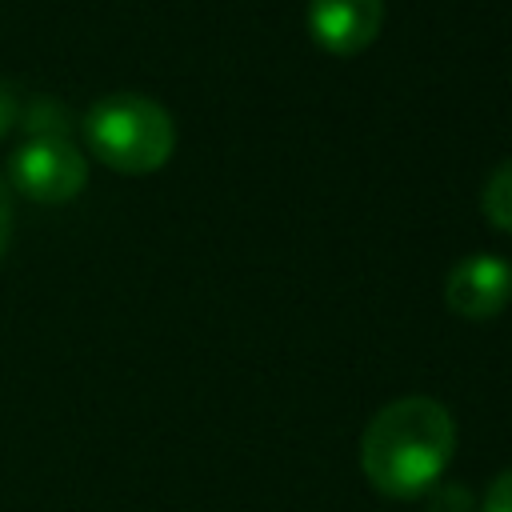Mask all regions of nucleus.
Returning <instances> with one entry per match:
<instances>
[{
	"label": "nucleus",
	"instance_id": "1",
	"mask_svg": "<svg viewBox=\"0 0 512 512\" xmlns=\"http://www.w3.org/2000/svg\"><path fill=\"white\" fill-rule=\"evenodd\" d=\"M456 452V420L432 396H400L384 404L360 436V468L388 500L424 496Z\"/></svg>",
	"mask_w": 512,
	"mask_h": 512
},
{
	"label": "nucleus",
	"instance_id": "2",
	"mask_svg": "<svg viewBox=\"0 0 512 512\" xmlns=\"http://www.w3.org/2000/svg\"><path fill=\"white\" fill-rule=\"evenodd\" d=\"M84 140L116 172L144 176L168 164L176 148V124L168 108L140 92H112L100 96L84 116Z\"/></svg>",
	"mask_w": 512,
	"mask_h": 512
},
{
	"label": "nucleus",
	"instance_id": "3",
	"mask_svg": "<svg viewBox=\"0 0 512 512\" xmlns=\"http://www.w3.org/2000/svg\"><path fill=\"white\" fill-rule=\"evenodd\" d=\"M88 184V160L72 140L28 136L8 156V188L36 204H64Z\"/></svg>",
	"mask_w": 512,
	"mask_h": 512
},
{
	"label": "nucleus",
	"instance_id": "4",
	"mask_svg": "<svg viewBox=\"0 0 512 512\" xmlns=\"http://www.w3.org/2000/svg\"><path fill=\"white\" fill-rule=\"evenodd\" d=\"M512 300V268L496 252H472L444 276V304L464 320H488Z\"/></svg>",
	"mask_w": 512,
	"mask_h": 512
},
{
	"label": "nucleus",
	"instance_id": "5",
	"mask_svg": "<svg viewBox=\"0 0 512 512\" xmlns=\"http://www.w3.org/2000/svg\"><path fill=\"white\" fill-rule=\"evenodd\" d=\"M384 0H308V32L336 56H352L376 40Z\"/></svg>",
	"mask_w": 512,
	"mask_h": 512
},
{
	"label": "nucleus",
	"instance_id": "6",
	"mask_svg": "<svg viewBox=\"0 0 512 512\" xmlns=\"http://www.w3.org/2000/svg\"><path fill=\"white\" fill-rule=\"evenodd\" d=\"M480 204H484V216H488L496 228L512 232V156H508V160H500V164L492 168V176H488V184H484Z\"/></svg>",
	"mask_w": 512,
	"mask_h": 512
},
{
	"label": "nucleus",
	"instance_id": "7",
	"mask_svg": "<svg viewBox=\"0 0 512 512\" xmlns=\"http://www.w3.org/2000/svg\"><path fill=\"white\" fill-rule=\"evenodd\" d=\"M24 132H28V136H56V140H68L72 116H68V108L56 104L52 96H40V100H32V108L24 112Z\"/></svg>",
	"mask_w": 512,
	"mask_h": 512
},
{
	"label": "nucleus",
	"instance_id": "8",
	"mask_svg": "<svg viewBox=\"0 0 512 512\" xmlns=\"http://www.w3.org/2000/svg\"><path fill=\"white\" fill-rule=\"evenodd\" d=\"M428 512H476V496L464 484H432Z\"/></svg>",
	"mask_w": 512,
	"mask_h": 512
},
{
	"label": "nucleus",
	"instance_id": "9",
	"mask_svg": "<svg viewBox=\"0 0 512 512\" xmlns=\"http://www.w3.org/2000/svg\"><path fill=\"white\" fill-rule=\"evenodd\" d=\"M480 512H512V468L500 472V476L488 484V492H484V500H480Z\"/></svg>",
	"mask_w": 512,
	"mask_h": 512
},
{
	"label": "nucleus",
	"instance_id": "10",
	"mask_svg": "<svg viewBox=\"0 0 512 512\" xmlns=\"http://www.w3.org/2000/svg\"><path fill=\"white\" fill-rule=\"evenodd\" d=\"M16 120H20V100H16V92L0 80V140L16 128Z\"/></svg>",
	"mask_w": 512,
	"mask_h": 512
},
{
	"label": "nucleus",
	"instance_id": "11",
	"mask_svg": "<svg viewBox=\"0 0 512 512\" xmlns=\"http://www.w3.org/2000/svg\"><path fill=\"white\" fill-rule=\"evenodd\" d=\"M8 240H12V188H8V180L0 176V256H4Z\"/></svg>",
	"mask_w": 512,
	"mask_h": 512
}]
</instances>
